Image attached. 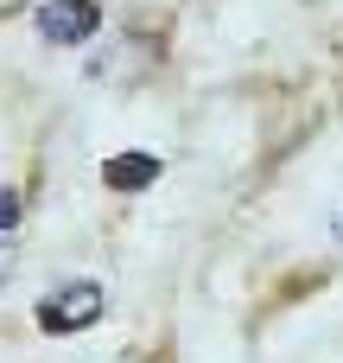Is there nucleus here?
<instances>
[{"label": "nucleus", "mask_w": 343, "mask_h": 363, "mask_svg": "<svg viewBox=\"0 0 343 363\" xmlns=\"http://www.w3.org/2000/svg\"><path fill=\"white\" fill-rule=\"evenodd\" d=\"M13 223H19V198H13V191H0V236H6Z\"/></svg>", "instance_id": "4"}, {"label": "nucleus", "mask_w": 343, "mask_h": 363, "mask_svg": "<svg viewBox=\"0 0 343 363\" xmlns=\"http://www.w3.org/2000/svg\"><path fill=\"white\" fill-rule=\"evenodd\" d=\"M102 306H108L102 281H64V287H51V294L38 300V325H45L51 338H70V332H89V325L102 319Z\"/></svg>", "instance_id": "1"}, {"label": "nucleus", "mask_w": 343, "mask_h": 363, "mask_svg": "<svg viewBox=\"0 0 343 363\" xmlns=\"http://www.w3.org/2000/svg\"><path fill=\"white\" fill-rule=\"evenodd\" d=\"M102 179H108L115 191H140V185L159 179V160H153V153H115V160H102Z\"/></svg>", "instance_id": "3"}, {"label": "nucleus", "mask_w": 343, "mask_h": 363, "mask_svg": "<svg viewBox=\"0 0 343 363\" xmlns=\"http://www.w3.org/2000/svg\"><path fill=\"white\" fill-rule=\"evenodd\" d=\"M95 26H102V6H95V0H45V6H38L45 45H83Z\"/></svg>", "instance_id": "2"}, {"label": "nucleus", "mask_w": 343, "mask_h": 363, "mask_svg": "<svg viewBox=\"0 0 343 363\" xmlns=\"http://www.w3.org/2000/svg\"><path fill=\"white\" fill-rule=\"evenodd\" d=\"M337 236H343V211H337Z\"/></svg>", "instance_id": "6"}, {"label": "nucleus", "mask_w": 343, "mask_h": 363, "mask_svg": "<svg viewBox=\"0 0 343 363\" xmlns=\"http://www.w3.org/2000/svg\"><path fill=\"white\" fill-rule=\"evenodd\" d=\"M6 268H13V249H6V242H0V281H6Z\"/></svg>", "instance_id": "5"}]
</instances>
